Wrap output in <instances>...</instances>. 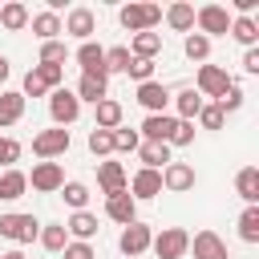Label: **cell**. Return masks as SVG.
<instances>
[{"instance_id": "1", "label": "cell", "mask_w": 259, "mask_h": 259, "mask_svg": "<svg viewBox=\"0 0 259 259\" xmlns=\"http://www.w3.org/2000/svg\"><path fill=\"white\" fill-rule=\"evenodd\" d=\"M117 20L130 32H154L162 24V4H121Z\"/></svg>"}, {"instance_id": "2", "label": "cell", "mask_w": 259, "mask_h": 259, "mask_svg": "<svg viewBox=\"0 0 259 259\" xmlns=\"http://www.w3.org/2000/svg\"><path fill=\"white\" fill-rule=\"evenodd\" d=\"M231 85H235V77H231L223 65H198L194 89H198V97H202V101H206V97H214V101H219V97H223Z\"/></svg>"}, {"instance_id": "3", "label": "cell", "mask_w": 259, "mask_h": 259, "mask_svg": "<svg viewBox=\"0 0 259 259\" xmlns=\"http://www.w3.org/2000/svg\"><path fill=\"white\" fill-rule=\"evenodd\" d=\"M150 251H154L158 259H182V255L190 251V231H182V227H162V231L154 235Z\"/></svg>"}, {"instance_id": "4", "label": "cell", "mask_w": 259, "mask_h": 259, "mask_svg": "<svg viewBox=\"0 0 259 259\" xmlns=\"http://www.w3.org/2000/svg\"><path fill=\"white\" fill-rule=\"evenodd\" d=\"M49 117H53V125H61V130L73 125V121L81 117V101H77V93L65 89V85L53 89V93H49Z\"/></svg>"}, {"instance_id": "5", "label": "cell", "mask_w": 259, "mask_h": 259, "mask_svg": "<svg viewBox=\"0 0 259 259\" xmlns=\"http://www.w3.org/2000/svg\"><path fill=\"white\" fill-rule=\"evenodd\" d=\"M40 235V223L32 214H20V210H8L0 214V239H12V243H32Z\"/></svg>"}, {"instance_id": "6", "label": "cell", "mask_w": 259, "mask_h": 259, "mask_svg": "<svg viewBox=\"0 0 259 259\" xmlns=\"http://www.w3.org/2000/svg\"><path fill=\"white\" fill-rule=\"evenodd\" d=\"M194 28L210 40V36H227V28H231V12L223 8V4H202V8H194Z\"/></svg>"}, {"instance_id": "7", "label": "cell", "mask_w": 259, "mask_h": 259, "mask_svg": "<svg viewBox=\"0 0 259 259\" xmlns=\"http://www.w3.org/2000/svg\"><path fill=\"white\" fill-rule=\"evenodd\" d=\"M69 130H61V125H53V130H40L36 138H32V154L40 158V162H53V158H61L65 150H69Z\"/></svg>"}, {"instance_id": "8", "label": "cell", "mask_w": 259, "mask_h": 259, "mask_svg": "<svg viewBox=\"0 0 259 259\" xmlns=\"http://www.w3.org/2000/svg\"><path fill=\"white\" fill-rule=\"evenodd\" d=\"M28 186L40 190V194H57V190L65 186V170H61V162H36L32 174H28Z\"/></svg>"}, {"instance_id": "9", "label": "cell", "mask_w": 259, "mask_h": 259, "mask_svg": "<svg viewBox=\"0 0 259 259\" xmlns=\"http://www.w3.org/2000/svg\"><path fill=\"white\" fill-rule=\"evenodd\" d=\"M150 243H154V231H150L146 223H130V227H121L117 247H121V255H125V259H138L142 251H150Z\"/></svg>"}, {"instance_id": "10", "label": "cell", "mask_w": 259, "mask_h": 259, "mask_svg": "<svg viewBox=\"0 0 259 259\" xmlns=\"http://www.w3.org/2000/svg\"><path fill=\"white\" fill-rule=\"evenodd\" d=\"M61 32H69V36H77V40L85 45V40L97 32V16H93V8H85V4H81V8H69V16L61 20Z\"/></svg>"}, {"instance_id": "11", "label": "cell", "mask_w": 259, "mask_h": 259, "mask_svg": "<svg viewBox=\"0 0 259 259\" xmlns=\"http://www.w3.org/2000/svg\"><path fill=\"white\" fill-rule=\"evenodd\" d=\"M77 65H81V77H97V81H109L105 73V49L97 40H85L77 49Z\"/></svg>"}, {"instance_id": "12", "label": "cell", "mask_w": 259, "mask_h": 259, "mask_svg": "<svg viewBox=\"0 0 259 259\" xmlns=\"http://www.w3.org/2000/svg\"><path fill=\"white\" fill-rule=\"evenodd\" d=\"M97 186H101V194H105V198L121 194V190L130 186L125 166H121V162H97Z\"/></svg>"}, {"instance_id": "13", "label": "cell", "mask_w": 259, "mask_h": 259, "mask_svg": "<svg viewBox=\"0 0 259 259\" xmlns=\"http://www.w3.org/2000/svg\"><path fill=\"white\" fill-rule=\"evenodd\" d=\"M190 186H194V166H190V162H170V166H162V190L186 194Z\"/></svg>"}, {"instance_id": "14", "label": "cell", "mask_w": 259, "mask_h": 259, "mask_svg": "<svg viewBox=\"0 0 259 259\" xmlns=\"http://www.w3.org/2000/svg\"><path fill=\"white\" fill-rule=\"evenodd\" d=\"M138 105H142L146 113H166L170 89H166L162 81H142V85H138Z\"/></svg>"}, {"instance_id": "15", "label": "cell", "mask_w": 259, "mask_h": 259, "mask_svg": "<svg viewBox=\"0 0 259 259\" xmlns=\"http://www.w3.org/2000/svg\"><path fill=\"white\" fill-rule=\"evenodd\" d=\"M174 125H178V117H170V113H146L138 138H142V142H170Z\"/></svg>"}, {"instance_id": "16", "label": "cell", "mask_w": 259, "mask_h": 259, "mask_svg": "<svg viewBox=\"0 0 259 259\" xmlns=\"http://www.w3.org/2000/svg\"><path fill=\"white\" fill-rule=\"evenodd\" d=\"M125 190H130L134 202H142V198H158V194H162V170H138L134 182H130Z\"/></svg>"}, {"instance_id": "17", "label": "cell", "mask_w": 259, "mask_h": 259, "mask_svg": "<svg viewBox=\"0 0 259 259\" xmlns=\"http://www.w3.org/2000/svg\"><path fill=\"white\" fill-rule=\"evenodd\" d=\"M105 214H109L117 227H130V223H138V202L130 198V190H121V194L105 198Z\"/></svg>"}, {"instance_id": "18", "label": "cell", "mask_w": 259, "mask_h": 259, "mask_svg": "<svg viewBox=\"0 0 259 259\" xmlns=\"http://www.w3.org/2000/svg\"><path fill=\"white\" fill-rule=\"evenodd\" d=\"M190 251H194V259H231V255H227V243H223L214 231H198V235L190 239Z\"/></svg>"}, {"instance_id": "19", "label": "cell", "mask_w": 259, "mask_h": 259, "mask_svg": "<svg viewBox=\"0 0 259 259\" xmlns=\"http://www.w3.org/2000/svg\"><path fill=\"white\" fill-rule=\"evenodd\" d=\"M227 36H235L243 49H259V20L255 16H231Z\"/></svg>"}, {"instance_id": "20", "label": "cell", "mask_w": 259, "mask_h": 259, "mask_svg": "<svg viewBox=\"0 0 259 259\" xmlns=\"http://www.w3.org/2000/svg\"><path fill=\"white\" fill-rule=\"evenodd\" d=\"M65 235H73V243H89V239L97 235V214H89V210H73L69 223H65Z\"/></svg>"}, {"instance_id": "21", "label": "cell", "mask_w": 259, "mask_h": 259, "mask_svg": "<svg viewBox=\"0 0 259 259\" xmlns=\"http://www.w3.org/2000/svg\"><path fill=\"white\" fill-rule=\"evenodd\" d=\"M24 190H28V174L24 170H0V202H16V198H24Z\"/></svg>"}, {"instance_id": "22", "label": "cell", "mask_w": 259, "mask_h": 259, "mask_svg": "<svg viewBox=\"0 0 259 259\" xmlns=\"http://www.w3.org/2000/svg\"><path fill=\"white\" fill-rule=\"evenodd\" d=\"M162 20H166L174 32H194V4H186V0H174V4L162 12Z\"/></svg>"}, {"instance_id": "23", "label": "cell", "mask_w": 259, "mask_h": 259, "mask_svg": "<svg viewBox=\"0 0 259 259\" xmlns=\"http://www.w3.org/2000/svg\"><path fill=\"white\" fill-rule=\"evenodd\" d=\"M138 158H142V170H162V166L174 162L166 142H142V146H138Z\"/></svg>"}, {"instance_id": "24", "label": "cell", "mask_w": 259, "mask_h": 259, "mask_svg": "<svg viewBox=\"0 0 259 259\" xmlns=\"http://www.w3.org/2000/svg\"><path fill=\"white\" fill-rule=\"evenodd\" d=\"M235 190L247 206H259V166H243L235 174Z\"/></svg>"}, {"instance_id": "25", "label": "cell", "mask_w": 259, "mask_h": 259, "mask_svg": "<svg viewBox=\"0 0 259 259\" xmlns=\"http://www.w3.org/2000/svg\"><path fill=\"white\" fill-rule=\"evenodd\" d=\"M28 24H32V32H36V40L45 45V40H61V16L57 12H36V16H28Z\"/></svg>"}, {"instance_id": "26", "label": "cell", "mask_w": 259, "mask_h": 259, "mask_svg": "<svg viewBox=\"0 0 259 259\" xmlns=\"http://www.w3.org/2000/svg\"><path fill=\"white\" fill-rule=\"evenodd\" d=\"M174 97V109H178V121H194L198 117V109L206 105L202 97H198V89L190 85V89H178V93H170Z\"/></svg>"}, {"instance_id": "27", "label": "cell", "mask_w": 259, "mask_h": 259, "mask_svg": "<svg viewBox=\"0 0 259 259\" xmlns=\"http://www.w3.org/2000/svg\"><path fill=\"white\" fill-rule=\"evenodd\" d=\"M24 117V97L16 89H0V130L4 125H16Z\"/></svg>"}, {"instance_id": "28", "label": "cell", "mask_w": 259, "mask_h": 259, "mask_svg": "<svg viewBox=\"0 0 259 259\" xmlns=\"http://www.w3.org/2000/svg\"><path fill=\"white\" fill-rule=\"evenodd\" d=\"M162 53V32H134V45H130V57H142V61H154Z\"/></svg>"}, {"instance_id": "29", "label": "cell", "mask_w": 259, "mask_h": 259, "mask_svg": "<svg viewBox=\"0 0 259 259\" xmlns=\"http://www.w3.org/2000/svg\"><path fill=\"white\" fill-rule=\"evenodd\" d=\"M40 247L45 251H53V255H61L65 247H69V235H65V223H40Z\"/></svg>"}, {"instance_id": "30", "label": "cell", "mask_w": 259, "mask_h": 259, "mask_svg": "<svg viewBox=\"0 0 259 259\" xmlns=\"http://www.w3.org/2000/svg\"><path fill=\"white\" fill-rule=\"evenodd\" d=\"M93 109H97V121H93V130H117V125H121V101L105 97V101H97Z\"/></svg>"}, {"instance_id": "31", "label": "cell", "mask_w": 259, "mask_h": 259, "mask_svg": "<svg viewBox=\"0 0 259 259\" xmlns=\"http://www.w3.org/2000/svg\"><path fill=\"white\" fill-rule=\"evenodd\" d=\"M73 93H77V101L97 105V101H105V97H109V85H105V81H97V77H81Z\"/></svg>"}, {"instance_id": "32", "label": "cell", "mask_w": 259, "mask_h": 259, "mask_svg": "<svg viewBox=\"0 0 259 259\" xmlns=\"http://www.w3.org/2000/svg\"><path fill=\"white\" fill-rule=\"evenodd\" d=\"M0 28H8V32H20V28H28V8H24L20 0L4 4V8H0Z\"/></svg>"}, {"instance_id": "33", "label": "cell", "mask_w": 259, "mask_h": 259, "mask_svg": "<svg viewBox=\"0 0 259 259\" xmlns=\"http://www.w3.org/2000/svg\"><path fill=\"white\" fill-rule=\"evenodd\" d=\"M239 239L243 243H259V206H247L239 214Z\"/></svg>"}, {"instance_id": "34", "label": "cell", "mask_w": 259, "mask_h": 259, "mask_svg": "<svg viewBox=\"0 0 259 259\" xmlns=\"http://www.w3.org/2000/svg\"><path fill=\"white\" fill-rule=\"evenodd\" d=\"M32 73L40 77V85H45L49 93L65 85V65H32Z\"/></svg>"}, {"instance_id": "35", "label": "cell", "mask_w": 259, "mask_h": 259, "mask_svg": "<svg viewBox=\"0 0 259 259\" xmlns=\"http://www.w3.org/2000/svg\"><path fill=\"white\" fill-rule=\"evenodd\" d=\"M61 198H65V206L85 210V202H89V186H85V182H65V186H61Z\"/></svg>"}, {"instance_id": "36", "label": "cell", "mask_w": 259, "mask_h": 259, "mask_svg": "<svg viewBox=\"0 0 259 259\" xmlns=\"http://www.w3.org/2000/svg\"><path fill=\"white\" fill-rule=\"evenodd\" d=\"M182 49H186V57H190V61H206V57H210V40H206L202 32H186Z\"/></svg>"}, {"instance_id": "37", "label": "cell", "mask_w": 259, "mask_h": 259, "mask_svg": "<svg viewBox=\"0 0 259 259\" xmlns=\"http://www.w3.org/2000/svg\"><path fill=\"white\" fill-rule=\"evenodd\" d=\"M130 49L125 45H113V49H105V73H125L130 69Z\"/></svg>"}, {"instance_id": "38", "label": "cell", "mask_w": 259, "mask_h": 259, "mask_svg": "<svg viewBox=\"0 0 259 259\" xmlns=\"http://www.w3.org/2000/svg\"><path fill=\"white\" fill-rule=\"evenodd\" d=\"M138 146H142L138 130H125V125H117V130H113V154H134Z\"/></svg>"}, {"instance_id": "39", "label": "cell", "mask_w": 259, "mask_h": 259, "mask_svg": "<svg viewBox=\"0 0 259 259\" xmlns=\"http://www.w3.org/2000/svg\"><path fill=\"white\" fill-rule=\"evenodd\" d=\"M65 57H69L65 40H45V45H40V61H36V65H65Z\"/></svg>"}, {"instance_id": "40", "label": "cell", "mask_w": 259, "mask_h": 259, "mask_svg": "<svg viewBox=\"0 0 259 259\" xmlns=\"http://www.w3.org/2000/svg\"><path fill=\"white\" fill-rule=\"evenodd\" d=\"M89 150H93L97 158L113 154V130H89Z\"/></svg>"}, {"instance_id": "41", "label": "cell", "mask_w": 259, "mask_h": 259, "mask_svg": "<svg viewBox=\"0 0 259 259\" xmlns=\"http://www.w3.org/2000/svg\"><path fill=\"white\" fill-rule=\"evenodd\" d=\"M202 130H223V109L214 105V101H206L202 109H198V117H194Z\"/></svg>"}, {"instance_id": "42", "label": "cell", "mask_w": 259, "mask_h": 259, "mask_svg": "<svg viewBox=\"0 0 259 259\" xmlns=\"http://www.w3.org/2000/svg\"><path fill=\"white\" fill-rule=\"evenodd\" d=\"M125 77H134L138 85H142V81H154V61H142V57H134V61H130V69H125Z\"/></svg>"}, {"instance_id": "43", "label": "cell", "mask_w": 259, "mask_h": 259, "mask_svg": "<svg viewBox=\"0 0 259 259\" xmlns=\"http://www.w3.org/2000/svg\"><path fill=\"white\" fill-rule=\"evenodd\" d=\"M214 105L223 109V117H227V113H235V109H243V89H239V85H231V89H227Z\"/></svg>"}, {"instance_id": "44", "label": "cell", "mask_w": 259, "mask_h": 259, "mask_svg": "<svg viewBox=\"0 0 259 259\" xmlns=\"http://www.w3.org/2000/svg\"><path fill=\"white\" fill-rule=\"evenodd\" d=\"M12 162H20V142L16 138H0V166L12 170Z\"/></svg>"}, {"instance_id": "45", "label": "cell", "mask_w": 259, "mask_h": 259, "mask_svg": "<svg viewBox=\"0 0 259 259\" xmlns=\"http://www.w3.org/2000/svg\"><path fill=\"white\" fill-rule=\"evenodd\" d=\"M20 97H24V101H28V97H49V89L40 85V77H36L32 69L24 73V89H20Z\"/></svg>"}, {"instance_id": "46", "label": "cell", "mask_w": 259, "mask_h": 259, "mask_svg": "<svg viewBox=\"0 0 259 259\" xmlns=\"http://www.w3.org/2000/svg\"><path fill=\"white\" fill-rule=\"evenodd\" d=\"M190 142H194V121H178L166 146H190Z\"/></svg>"}, {"instance_id": "47", "label": "cell", "mask_w": 259, "mask_h": 259, "mask_svg": "<svg viewBox=\"0 0 259 259\" xmlns=\"http://www.w3.org/2000/svg\"><path fill=\"white\" fill-rule=\"evenodd\" d=\"M65 259H97V255H93V247H89V243H73V239H69Z\"/></svg>"}, {"instance_id": "48", "label": "cell", "mask_w": 259, "mask_h": 259, "mask_svg": "<svg viewBox=\"0 0 259 259\" xmlns=\"http://www.w3.org/2000/svg\"><path fill=\"white\" fill-rule=\"evenodd\" d=\"M243 69H247L251 77L259 73V49H247V53H243Z\"/></svg>"}, {"instance_id": "49", "label": "cell", "mask_w": 259, "mask_h": 259, "mask_svg": "<svg viewBox=\"0 0 259 259\" xmlns=\"http://www.w3.org/2000/svg\"><path fill=\"white\" fill-rule=\"evenodd\" d=\"M8 73H12V65H8V57H0V85L8 81Z\"/></svg>"}, {"instance_id": "50", "label": "cell", "mask_w": 259, "mask_h": 259, "mask_svg": "<svg viewBox=\"0 0 259 259\" xmlns=\"http://www.w3.org/2000/svg\"><path fill=\"white\" fill-rule=\"evenodd\" d=\"M0 259H24V251H20V247H12V251H4Z\"/></svg>"}]
</instances>
